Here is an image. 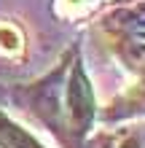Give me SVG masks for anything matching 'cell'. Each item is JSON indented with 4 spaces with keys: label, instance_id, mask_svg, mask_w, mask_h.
I'll return each mask as SVG.
<instances>
[{
    "label": "cell",
    "instance_id": "1",
    "mask_svg": "<svg viewBox=\"0 0 145 148\" xmlns=\"http://www.w3.org/2000/svg\"><path fill=\"white\" fill-rule=\"evenodd\" d=\"M19 49H22V32L14 24L3 22L0 24V51L3 54H16Z\"/></svg>",
    "mask_w": 145,
    "mask_h": 148
},
{
    "label": "cell",
    "instance_id": "2",
    "mask_svg": "<svg viewBox=\"0 0 145 148\" xmlns=\"http://www.w3.org/2000/svg\"><path fill=\"white\" fill-rule=\"evenodd\" d=\"M126 57L129 62L145 67V35H132L126 40Z\"/></svg>",
    "mask_w": 145,
    "mask_h": 148
},
{
    "label": "cell",
    "instance_id": "3",
    "mask_svg": "<svg viewBox=\"0 0 145 148\" xmlns=\"http://www.w3.org/2000/svg\"><path fill=\"white\" fill-rule=\"evenodd\" d=\"M97 0H59V11L67 14V16H78V14H86Z\"/></svg>",
    "mask_w": 145,
    "mask_h": 148
}]
</instances>
